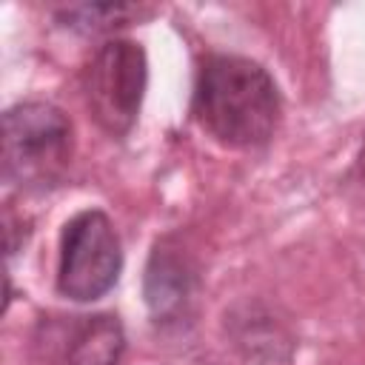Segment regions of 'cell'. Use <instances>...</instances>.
<instances>
[{"mask_svg": "<svg viewBox=\"0 0 365 365\" xmlns=\"http://www.w3.org/2000/svg\"><path fill=\"white\" fill-rule=\"evenodd\" d=\"M191 111L222 145L254 148L268 143L279 120V91L271 74L237 54H211L200 66Z\"/></svg>", "mask_w": 365, "mask_h": 365, "instance_id": "obj_1", "label": "cell"}, {"mask_svg": "<svg viewBox=\"0 0 365 365\" xmlns=\"http://www.w3.org/2000/svg\"><path fill=\"white\" fill-rule=\"evenodd\" d=\"M71 120L51 103H20L3 114V180L46 188L71 160Z\"/></svg>", "mask_w": 365, "mask_h": 365, "instance_id": "obj_2", "label": "cell"}, {"mask_svg": "<svg viewBox=\"0 0 365 365\" xmlns=\"http://www.w3.org/2000/svg\"><path fill=\"white\" fill-rule=\"evenodd\" d=\"M120 268V237L103 211H80L66 222L57 265V288L63 297L77 302L97 299L117 282Z\"/></svg>", "mask_w": 365, "mask_h": 365, "instance_id": "obj_3", "label": "cell"}, {"mask_svg": "<svg viewBox=\"0 0 365 365\" xmlns=\"http://www.w3.org/2000/svg\"><path fill=\"white\" fill-rule=\"evenodd\" d=\"M145 91V51L134 40H108L86 68V103L108 134H125Z\"/></svg>", "mask_w": 365, "mask_h": 365, "instance_id": "obj_4", "label": "cell"}, {"mask_svg": "<svg viewBox=\"0 0 365 365\" xmlns=\"http://www.w3.org/2000/svg\"><path fill=\"white\" fill-rule=\"evenodd\" d=\"M123 348L125 336L117 317H83L66 345V365H114Z\"/></svg>", "mask_w": 365, "mask_h": 365, "instance_id": "obj_5", "label": "cell"}, {"mask_svg": "<svg viewBox=\"0 0 365 365\" xmlns=\"http://www.w3.org/2000/svg\"><path fill=\"white\" fill-rule=\"evenodd\" d=\"M188 291V277L182 274V265L171 257H160V251L151 257V268H148V305L157 314H168L171 308H177L185 299Z\"/></svg>", "mask_w": 365, "mask_h": 365, "instance_id": "obj_6", "label": "cell"}, {"mask_svg": "<svg viewBox=\"0 0 365 365\" xmlns=\"http://www.w3.org/2000/svg\"><path fill=\"white\" fill-rule=\"evenodd\" d=\"M359 168H362V174H365V145H362V154H359Z\"/></svg>", "mask_w": 365, "mask_h": 365, "instance_id": "obj_7", "label": "cell"}]
</instances>
